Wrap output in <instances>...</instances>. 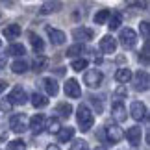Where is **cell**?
<instances>
[{
	"label": "cell",
	"instance_id": "1",
	"mask_svg": "<svg viewBox=\"0 0 150 150\" xmlns=\"http://www.w3.org/2000/svg\"><path fill=\"white\" fill-rule=\"evenodd\" d=\"M76 120H78V126L82 132H89L95 124V113L85 106V104H80L78 109H76Z\"/></svg>",
	"mask_w": 150,
	"mask_h": 150
},
{
	"label": "cell",
	"instance_id": "2",
	"mask_svg": "<svg viewBox=\"0 0 150 150\" xmlns=\"http://www.w3.org/2000/svg\"><path fill=\"white\" fill-rule=\"evenodd\" d=\"M119 39H120V45H122L126 50L135 48V45H137V33L132 30V28H122Z\"/></svg>",
	"mask_w": 150,
	"mask_h": 150
},
{
	"label": "cell",
	"instance_id": "3",
	"mask_svg": "<svg viewBox=\"0 0 150 150\" xmlns=\"http://www.w3.org/2000/svg\"><path fill=\"white\" fill-rule=\"evenodd\" d=\"M102 78L104 76H102V72L98 71V69H89V71H85V74H83V82L91 89L98 87V85L102 83Z\"/></svg>",
	"mask_w": 150,
	"mask_h": 150
},
{
	"label": "cell",
	"instance_id": "4",
	"mask_svg": "<svg viewBox=\"0 0 150 150\" xmlns=\"http://www.w3.org/2000/svg\"><path fill=\"white\" fill-rule=\"evenodd\" d=\"M132 80H134V89L135 91H146L148 89L150 78H148V72L146 71H139V72L132 74Z\"/></svg>",
	"mask_w": 150,
	"mask_h": 150
},
{
	"label": "cell",
	"instance_id": "5",
	"mask_svg": "<svg viewBox=\"0 0 150 150\" xmlns=\"http://www.w3.org/2000/svg\"><path fill=\"white\" fill-rule=\"evenodd\" d=\"M8 100L13 104H17V106H22V104H26L28 102V95H26V91L21 87V85H15L13 89H11V93H9V96H8Z\"/></svg>",
	"mask_w": 150,
	"mask_h": 150
},
{
	"label": "cell",
	"instance_id": "6",
	"mask_svg": "<svg viewBox=\"0 0 150 150\" xmlns=\"http://www.w3.org/2000/svg\"><path fill=\"white\" fill-rule=\"evenodd\" d=\"M9 128L15 132V134H22L26 128H28V122H26V117L22 113H15L11 115L9 119Z\"/></svg>",
	"mask_w": 150,
	"mask_h": 150
},
{
	"label": "cell",
	"instance_id": "7",
	"mask_svg": "<svg viewBox=\"0 0 150 150\" xmlns=\"http://www.w3.org/2000/svg\"><path fill=\"white\" fill-rule=\"evenodd\" d=\"M106 135H108V141L111 143V145H115V143L122 141L124 132H122V128H120L119 124H111V122H109L106 126Z\"/></svg>",
	"mask_w": 150,
	"mask_h": 150
},
{
	"label": "cell",
	"instance_id": "8",
	"mask_svg": "<svg viewBox=\"0 0 150 150\" xmlns=\"http://www.w3.org/2000/svg\"><path fill=\"white\" fill-rule=\"evenodd\" d=\"M130 115H132V119H134V120H143V119H146V106H145L143 102H139V100L132 102V106H130Z\"/></svg>",
	"mask_w": 150,
	"mask_h": 150
},
{
	"label": "cell",
	"instance_id": "9",
	"mask_svg": "<svg viewBox=\"0 0 150 150\" xmlns=\"http://www.w3.org/2000/svg\"><path fill=\"white\" fill-rule=\"evenodd\" d=\"M65 95L69 96V98H80L82 89H80V83L74 78H69L65 82Z\"/></svg>",
	"mask_w": 150,
	"mask_h": 150
},
{
	"label": "cell",
	"instance_id": "10",
	"mask_svg": "<svg viewBox=\"0 0 150 150\" xmlns=\"http://www.w3.org/2000/svg\"><path fill=\"white\" fill-rule=\"evenodd\" d=\"M100 50L104 54H115V50H117V39L113 35H104L100 39Z\"/></svg>",
	"mask_w": 150,
	"mask_h": 150
},
{
	"label": "cell",
	"instance_id": "11",
	"mask_svg": "<svg viewBox=\"0 0 150 150\" xmlns=\"http://www.w3.org/2000/svg\"><path fill=\"white\" fill-rule=\"evenodd\" d=\"M45 126H47V119H45V115L41 113H37V115H33V117L30 119V128L33 134H41V132L45 130Z\"/></svg>",
	"mask_w": 150,
	"mask_h": 150
},
{
	"label": "cell",
	"instance_id": "12",
	"mask_svg": "<svg viewBox=\"0 0 150 150\" xmlns=\"http://www.w3.org/2000/svg\"><path fill=\"white\" fill-rule=\"evenodd\" d=\"M47 33H48V37H50V41L54 43V45H63L65 43V39H67V35H65V32H61V30H57V28H52V26H47Z\"/></svg>",
	"mask_w": 150,
	"mask_h": 150
},
{
	"label": "cell",
	"instance_id": "13",
	"mask_svg": "<svg viewBox=\"0 0 150 150\" xmlns=\"http://www.w3.org/2000/svg\"><path fill=\"white\" fill-rule=\"evenodd\" d=\"M126 139H128L134 146H137V145H141V137H143V132H141V128L139 126H132V128H128L126 130Z\"/></svg>",
	"mask_w": 150,
	"mask_h": 150
},
{
	"label": "cell",
	"instance_id": "14",
	"mask_svg": "<svg viewBox=\"0 0 150 150\" xmlns=\"http://www.w3.org/2000/svg\"><path fill=\"white\" fill-rule=\"evenodd\" d=\"M111 115H113V119L117 120V122H124L126 120V106L122 102H115L113 106H111Z\"/></svg>",
	"mask_w": 150,
	"mask_h": 150
},
{
	"label": "cell",
	"instance_id": "15",
	"mask_svg": "<svg viewBox=\"0 0 150 150\" xmlns=\"http://www.w3.org/2000/svg\"><path fill=\"white\" fill-rule=\"evenodd\" d=\"M72 37L76 39L78 43L89 41V39H93V30H91V28H74V30H72Z\"/></svg>",
	"mask_w": 150,
	"mask_h": 150
},
{
	"label": "cell",
	"instance_id": "16",
	"mask_svg": "<svg viewBox=\"0 0 150 150\" xmlns=\"http://www.w3.org/2000/svg\"><path fill=\"white\" fill-rule=\"evenodd\" d=\"M4 37L6 39H9V41H13V39H17V37H19L21 35V26L19 24H8V26H6L4 28Z\"/></svg>",
	"mask_w": 150,
	"mask_h": 150
},
{
	"label": "cell",
	"instance_id": "17",
	"mask_svg": "<svg viewBox=\"0 0 150 150\" xmlns=\"http://www.w3.org/2000/svg\"><path fill=\"white\" fill-rule=\"evenodd\" d=\"M30 43H32V47H33V52H35L37 56H41L43 52H45V43H43V39L35 35V33H30Z\"/></svg>",
	"mask_w": 150,
	"mask_h": 150
},
{
	"label": "cell",
	"instance_id": "18",
	"mask_svg": "<svg viewBox=\"0 0 150 150\" xmlns=\"http://www.w3.org/2000/svg\"><path fill=\"white\" fill-rule=\"evenodd\" d=\"M45 91H47V95L48 96H56L57 95V91H59V87H57V82L54 78H45Z\"/></svg>",
	"mask_w": 150,
	"mask_h": 150
},
{
	"label": "cell",
	"instance_id": "19",
	"mask_svg": "<svg viewBox=\"0 0 150 150\" xmlns=\"http://www.w3.org/2000/svg\"><path fill=\"white\" fill-rule=\"evenodd\" d=\"M115 80H117L120 85L126 83V82H130V80H132V71H130V69H126V67L119 69V71L115 72Z\"/></svg>",
	"mask_w": 150,
	"mask_h": 150
},
{
	"label": "cell",
	"instance_id": "20",
	"mask_svg": "<svg viewBox=\"0 0 150 150\" xmlns=\"http://www.w3.org/2000/svg\"><path fill=\"white\" fill-rule=\"evenodd\" d=\"M72 137H74V128H71V126L61 128L59 132H57V141H59V143H69Z\"/></svg>",
	"mask_w": 150,
	"mask_h": 150
},
{
	"label": "cell",
	"instance_id": "21",
	"mask_svg": "<svg viewBox=\"0 0 150 150\" xmlns=\"http://www.w3.org/2000/svg\"><path fill=\"white\" fill-rule=\"evenodd\" d=\"M120 24H122V15H120V13H117V11H115V13L109 15L108 26H109V30H111V32H113V30H119Z\"/></svg>",
	"mask_w": 150,
	"mask_h": 150
},
{
	"label": "cell",
	"instance_id": "22",
	"mask_svg": "<svg viewBox=\"0 0 150 150\" xmlns=\"http://www.w3.org/2000/svg\"><path fill=\"white\" fill-rule=\"evenodd\" d=\"M32 106L33 108H47L48 106V98L41 93H33L32 95Z\"/></svg>",
	"mask_w": 150,
	"mask_h": 150
},
{
	"label": "cell",
	"instance_id": "23",
	"mask_svg": "<svg viewBox=\"0 0 150 150\" xmlns=\"http://www.w3.org/2000/svg\"><path fill=\"white\" fill-rule=\"evenodd\" d=\"M47 65H48V59L45 56H37L35 59H33V63H32V69L35 72H41V71H45L47 69Z\"/></svg>",
	"mask_w": 150,
	"mask_h": 150
},
{
	"label": "cell",
	"instance_id": "24",
	"mask_svg": "<svg viewBox=\"0 0 150 150\" xmlns=\"http://www.w3.org/2000/svg\"><path fill=\"white\" fill-rule=\"evenodd\" d=\"M8 54L9 56H24L26 48H24V45H21V43H11L8 47Z\"/></svg>",
	"mask_w": 150,
	"mask_h": 150
},
{
	"label": "cell",
	"instance_id": "25",
	"mask_svg": "<svg viewBox=\"0 0 150 150\" xmlns=\"http://www.w3.org/2000/svg\"><path fill=\"white\" fill-rule=\"evenodd\" d=\"M109 15H111V9H100L95 15V24H108Z\"/></svg>",
	"mask_w": 150,
	"mask_h": 150
},
{
	"label": "cell",
	"instance_id": "26",
	"mask_svg": "<svg viewBox=\"0 0 150 150\" xmlns=\"http://www.w3.org/2000/svg\"><path fill=\"white\" fill-rule=\"evenodd\" d=\"M11 71H13L15 74H22L28 71V63L24 59H15L13 63H11Z\"/></svg>",
	"mask_w": 150,
	"mask_h": 150
},
{
	"label": "cell",
	"instance_id": "27",
	"mask_svg": "<svg viewBox=\"0 0 150 150\" xmlns=\"http://www.w3.org/2000/svg\"><path fill=\"white\" fill-rule=\"evenodd\" d=\"M61 8V2H45L41 6V13L43 15H48V13H54Z\"/></svg>",
	"mask_w": 150,
	"mask_h": 150
},
{
	"label": "cell",
	"instance_id": "28",
	"mask_svg": "<svg viewBox=\"0 0 150 150\" xmlns=\"http://www.w3.org/2000/svg\"><path fill=\"white\" fill-rule=\"evenodd\" d=\"M83 52H85V47H83L82 43H76V45H72V47L67 48V56H69V57H74V56L83 54Z\"/></svg>",
	"mask_w": 150,
	"mask_h": 150
},
{
	"label": "cell",
	"instance_id": "29",
	"mask_svg": "<svg viewBox=\"0 0 150 150\" xmlns=\"http://www.w3.org/2000/svg\"><path fill=\"white\" fill-rule=\"evenodd\" d=\"M56 111L61 115V117H71V113H72V106L71 104H67V102H63V104H57V108H56Z\"/></svg>",
	"mask_w": 150,
	"mask_h": 150
},
{
	"label": "cell",
	"instance_id": "30",
	"mask_svg": "<svg viewBox=\"0 0 150 150\" xmlns=\"http://www.w3.org/2000/svg\"><path fill=\"white\" fill-rule=\"evenodd\" d=\"M71 69H72V71H76V72L83 71V69H87V59H85V57H80V59H74V61L71 63Z\"/></svg>",
	"mask_w": 150,
	"mask_h": 150
},
{
	"label": "cell",
	"instance_id": "31",
	"mask_svg": "<svg viewBox=\"0 0 150 150\" xmlns=\"http://www.w3.org/2000/svg\"><path fill=\"white\" fill-rule=\"evenodd\" d=\"M50 134H57V132L61 130V124H59V119H50L48 122H47V126H45Z\"/></svg>",
	"mask_w": 150,
	"mask_h": 150
},
{
	"label": "cell",
	"instance_id": "32",
	"mask_svg": "<svg viewBox=\"0 0 150 150\" xmlns=\"http://www.w3.org/2000/svg\"><path fill=\"white\" fill-rule=\"evenodd\" d=\"M69 150H89V146H87V143H85L83 139H78V141L72 143Z\"/></svg>",
	"mask_w": 150,
	"mask_h": 150
},
{
	"label": "cell",
	"instance_id": "33",
	"mask_svg": "<svg viewBox=\"0 0 150 150\" xmlns=\"http://www.w3.org/2000/svg\"><path fill=\"white\" fill-rule=\"evenodd\" d=\"M9 150H26V143L21 139H15L9 143Z\"/></svg>",
	"mask_w": 150,
	"mask_h": 150
},
{
	"label": "cell",
	"instance_id": "34",
	"mask_svg": "<svg viewBox=\"0 0 150 150\" xmlns=\"http://www.w3.org/2000/svg\"><path fill=\"white\" fill-rule=\"evenodd\" d=\"M115 96H117V102H120V98H126V96H128V89H126L124 85H119L117 91H115Z\"/></svg>",
	"mask_w": 150,
	"mask_h": 150
},
{
	"label": "cell",
	"instance_id": "35",
	"mask_svg": "<svg viewBox=\"0 0 150 150\" xmlns=\"http://www.w3.org/2000/svg\"><path fill=\"white\" fill-rule=\"evenodd\" d=\"M0 109H2V111H6V113H9L11 109H13V104H11L8 98H2V100H0Z\"/></svg>",
	"mask_w": 150,
	"mask_h": 150
},
{
	"label": "cell",
	"instance_id": "36",
	"mask_svg": "<svg viewBox=\"0 0 150 150\" xmlns=\"http://www.w3.org/2000/svg\"><path fill=\"white\" fill-rule=\"evenodd\" d=\"M139 30H141V33H143V37H145V41H148V22H146V21L141 22Z\"/></svg>",
	"mask_w": 150,
	"mask_h": 150
},
{
	"label": "cell",
	"instance_id": "37",
	"mask_svg": "<svg viewBox=\"0 0 150 150\" xmlns=\"http://www.w3.org/2000/svg\"><path fill=\"white\" fill-rule=\"evenodd\" d=\"M143 61H148V41H145V48H143Z\"/></svg>",
	"mask_w": 150,
	"mask_h": 150
},
{
	"label": "cell",
	"instance_id": "38",
	"mask_svg": "<svg viewBox=\"0 0 150 150\" xmlns=\"http://www.w3.org/2000/svg\"><path fill=\"white\" fill-rule=\"evenodd\" d=\"M93 106L96 108V113H102V102H100V100L93 98Z\"/></svg>",
	"mask_w": 150,
	"mask_h": 150
},
{
	"label": "cell",
	"instance_id": "39",
	"mask_svg": "<svg viewBox=\"0 0 150 150\" xmlns=\"http://www.w3.org/2000/svg\"><path fill=\"white\" fill-rule=\"evenodd\" d=\"M6 65H8V59H6L4 56H0V69H4Z\"/></svg>",
	"mask_w": 150,
	"mask_h": 150
},
{
	"label": "cell",
	"instance_id": "40",
	"mask_svg": "<svg viewBox=\"0 0 150 150\" xmlns=\"http://www.w3.org/2000/svg\"><path fill=\"white\" fill-rule=\"evenodd\" d=\"M6 87H8V83H6V82H0V95L6 91Z\"/></svg>",
	"mask_w": 150,
	"mask_h": 150
},
{
	"label": "cell",
	"instance_id": "41",
	"mask_svg": "<svg viewBox=\"0 0 150 150\" xmlns=\"http://www.w3.org/2000/svg\"><path fill=\"white\" fill-rule=\"evenodd\" d=\"M4 139H8V132H0V141H4Z\"/></svg>",
	"mask_w": 150,
	"mask_h": 150
},
{
	"label": "cell",
	"instance_id": "42",
	"mask_svg": "<svg viewBox=\"0 0 150 150\" xmlns=\"http://www.w3.org/2000/svg\"><path fill=\"white\" fill-rule=\"evenodd\" d=\"M47 150H59V146H56V145H50V146H47Z\"/></svg>",
	"mask_w": 150,
	"mask_h": 150
},
{
	"label": "cell",
	"instance_id": "43",
	"mask_svg": "<svg viewBox=\"0 0 150 150\" xmlns=\"http://www.w3.org/2000/svg\"><path fill=\"white\" fill-rule=\"evenodd\" d=\"M95 150H106V148H104V146H96Z\"/></svg>",
	"mask_w": 150,
	"mask_h": 150
},
{
	"label": "cell",
	"instance_id": "44",
	"mask_svg": "<svg viewBox=\"0 0 150 150\" xmlns=\"http://www.w3.org/2000/svg\"><path fill=\"white\" fill-rule=\"evenodd\" d=\"M0 48H2V41H0Z\"/></svg>",
	"mask_w": 150,
	"mask_h": 150
},
{
	"label": "cell",
	"instance_id": "45",
	"mask_svg": "<svg viewBox=\"0 0 150 150\" xmlns=\"http://www.w3.org/2000/svg\"><path fill=\"white\" fill-rule=\"evenodd\" d=\"M0 17H2V13H0Z\"/></svg>",
	"mask_w": 150,
	"mask_h": 150
}]
</instances>
